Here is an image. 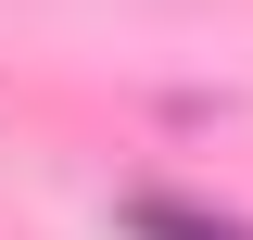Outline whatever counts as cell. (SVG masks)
Returning a JSON list of instances; mask_svg holds the SVG:
<instances>
[{"label": "cell", "instance_id": "cell-1", "mask_svg": "<svg viewBox=\"0 0 253 240\" xmlns=\"http://www.w3.org/2000/svg\"><path fill=\"white\" fill-rule=\"evenodd\" d=\"M114 228H126V240H253V215L190 202V190H126V202H114Z\"/></svg>", "mask_w": 253, "mask_h": 240}]
</instances>
